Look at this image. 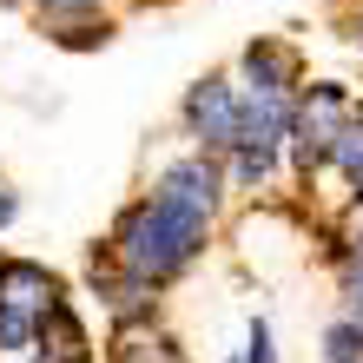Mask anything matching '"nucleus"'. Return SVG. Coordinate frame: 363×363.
<instances>
[{"instance_id":"4","label":"nucleus","mask_w":363,"mask_h":363,"mask_svg":"<svg viewBox=\"0 0 363 363\" xmlns=\"http://www.w3.org/2000/svg\"><path fill=\"white\" fill-rule=\"evenodd\" d=\"M218 165H211L205 152L199 159H172L159 172V199H172V205H185V211H199V218H211L218 211Z\"/></svg>"},{"instance_id":"13","label":"nucleus","mask_w":363,"mask_h":363,"mask_svg":"<svg viewBox=\"0 0 363 363\" xmlns=\"http://www.w3.org/2000/svg\"><path fill=\"white\" fill-rule=\"evenodd\" d=\"M344 291L363 297V205H357V238L344 245Z\"/></svg>"},{"instance_id":"9","label":"nucleus","mask_w":363,"mask_h":363,"mask_svg":"<svg viewBox=\"0 0 363 363\" xmlns=\"http://www.w3.org/2000/svg\"><path fill=\"white\" fill-rule=\"evenodd\" d=\"M0 350H7V357H27V350H40V317L0 311Z\"/></svg>"},{"instance_id":"17","label":"nucleus","mask_w":363,"mask_h":363,"mask_svg":"<svg viewBox=\"0 0 363 363\" xmlns=\"http://www.w3.org/2000/svg\"><path fill=\"white\" fill-rule=\"evenodd\" d=\"M350 317H357V330H363V297H350Z\"/></svg>"},{"instance_id":"6","label":"nucleus","mask_w":363,"mask_h":363,"mask_svg":"<svg viewBox=\"0 0 363 363\" xmlns=\"http://www.w3.org/2000/svg\"><path fill=\"white\" fill-rule=\"evenodd\" d=\"M238 73H245V86H284V93H297V60H291V47H277V40L245 47Z\"/></svg>"},{"instance_id":"3","label":"nucleus","mask_w":363,"mask_h":363,"mask_svg":"<svg viewBox=\"0 0 363 363\" xmlns=\"http://www.w3.org/2000/svg\"><path fill=\"white\" fill-rule=\"evenodd\" d=\"M185 133L205 145V152H238V133H245V99L225 73L199 79L185 93Z\"/></svg>"},{"instance_id":"5","label":"nucleus","mask_w":363,"mask_h":363,"mask_svg":"<svg viewBox=\"0 0 363 363\" xmlns=\"http://www.w3.org/2000/svg\"><path fill=\"white\" fill-rule=\"evenodd\" d=\"M60 304V284L40 264H27V258H7L0 264V311H20V317H47Z\"/></svg>"},{"instance_id":"12","label":"nucleus","mask_w":363,"mask_h":363,"mask_svg":"<svg viewBox=\"0 0 363 363\" xmlns=\"http://www.w3.org/2000/svg\"><path fill=\"white\" fill-rule=\"evenodd\" d=\"M330 165H337V172H344V179L357 185V172H363V113L344 125V139L330 145Z\"/></svg>"},{"instance_id":"10","label":"nucleus","mask_w":363,"mask_h":363,"mask_svg":"<svg viewBox=\"0 0 363 363\" xmlns=\"http://www.w3.org/2000/svg\"><path fill=\"white\" fill-rule=\"evenodd\" d=\"M324 357H330V363H363V330H357V317H337V324L324 330Z\"/></svg>"},{"instance_id":"19","label":"nucleus","mask_w":363,"mask_h":363,"mask_svg":"<svg viewBox=\"0 0 363 363\" xmlns=\"http://www.w3.org/2000/svg\"><path fill=\"white\" fill-rule=\"evenodd\" d=\"M350 191H357V205H363V172H357V185H350Z\"/></svg>"},{"instance_id":"1","label":"nucleus","mask_w":363,"mask_h":363,"mask_svg":"<svg viewBox=\"0 0 363 363\" xmlns=\"http://www.w3.org/2000/svg\"><path fill=\"white\" fill-rule=\"evenodd\" d=\"M205 225L211 218H199V211H185V205H172V199H159V191H152V199L125 205V218L113 225V264L165 284V277H179L191 258H199Z\"/></svg>"},{"instance_id":"15","label":"nucleus","mask_w":363,"mask_h":363,"mask_svg":"<svg viewBox=\"0 0 363 363\" xmlns=\"http://www.w3.org/2000/svg\"><path fill=\"white\" fill-rule=\"evenodd\" d=\"M40 7H53V13H79V7H99V0H40Z\"/></svg>"},{"instance_id":"20","label":"nucleus","mask_w":363,"mask_h":363,"mask_svg":"<svg viewBox=\"0 0 363 363\" xmlns=\"http://www.w3.org/2000/svg\"><path fill=\"white\" fill-rule=\"evenodd\" d=\"M0 7H20V0H0Z\"/></svg>"},{"instance_id":"2","label":"nucleus","mask_w":363,"mask_h":363,"mask_svg":"<svg viewBox=\"0 0 363 363\" xmlns=\"http://www.w3.org/2000/svg\"><path fill=\"white\" fill-rule=\"evenodd\" d=\"M357 119V106L344 86H311L304 99H297V113H291V152L297 165H330V145L344 139V125Z\"/></svg>"},{"instance_id":"14","label":"nucleus","mask_w":363,"mask_h":363,"mask_svg":"<svg viewBox=\"0 0 363 363\" xmlns=\"http://www.w3.org/2000/svg\"><path fill=\"white\" fill-rule=\"evenodd\" d=\"M245 363H277V357H271V324H264V317L251 324V357H245Z\"/></svg>"},{"instance_id":"11","label":"nucleus","mask_w":363,"mask_h":363,"mask_svg":"<svg viewBox=\"0 0 363 363\" xmlns=\"http://www.w3.org/2000/svg\"><path fill=\"white\" fill-rule=\"evenodd\" d=\"M271 159H277V145H238V152H231V179L238 185H264Z\"/></svg>"},{"instance_id":"8","label":"nucleus","mask_w":363,"mask_h":363,"mask_svg":"<svg viewBox=\"0 0 363 363\" xmlns=\"http://www.w3.org/2000/svg\"><path fill=\"white\" fill-rule=\"evenodd\" d=\"M40 350L60 357V363H86V330H79V317L67 304H53L47 317H40Z\"/></svg>"},{"instance_id":"16","label":"nucleus","mask_w":363,"mask_h":363,"mask_svg":"<svg viewBox=\"0 0 363 363\" xmlns=\"http://www.w3.org/2000/svg\"><path fill=\"white\" fill-rule=\"evenodd\" d=\"M0 225H13V199H7V191H0Z\"/></svg>"},{"instance_id":"7","label":"nucleus","mask_w":363,"mask_h":363,"mask_svg":"<svg viewBox=\"0 0 363 363\" xmlns=\"http://www.w3.org/2000/svg\"><path fill=\"white\" fill-rule=\"evenodd\" d=\"M113 363H185L179 344L165 330H145V324H119L113 337Z\"/></svg>"},{"instance_id":"18","label":"nucleus","mask_w":363,"mask_h":363,"mask_svg":"<svg viewBox=\"0 0 363 363\" xmlns=\"http://www.w3.org/2000/svg\"><path fill=\"white\" fill-rule=\"evenodd\" d=\"M350 40H357V47H363V13H357V27H350Z\"/></svg>"}]
</instances>
